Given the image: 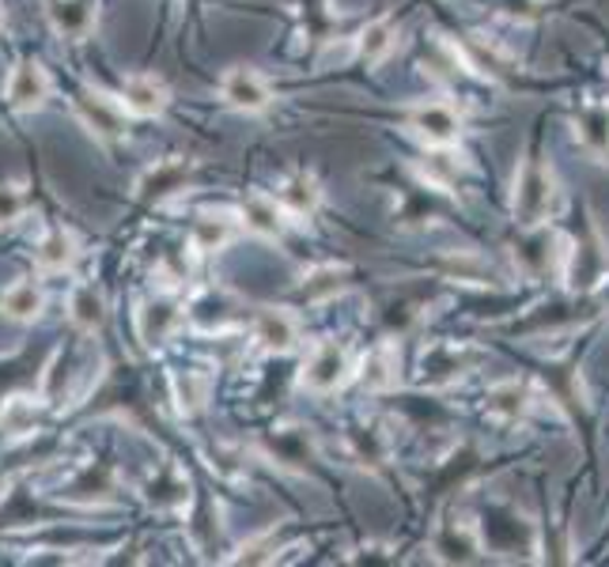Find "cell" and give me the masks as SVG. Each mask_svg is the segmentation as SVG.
<instances>
[{
	"label": "cell",
	"mask_w": 609,
	"mask_h": 567,
	"mask_svg": "<svg viewBox=\"0 0 609 567\" xmlns=\"http://www.w3.org/2000/svg\"><path fill=\"white\" fill-rule=\"evenodd\" d=\"M341 288H344V269H338V265H322V269H314L311 277H307L303 296L311 299V303H318V299L338 296Z\"/></svg>",
	"instance_id": "14"
},
{
	"label": "cell",
	"mask_w": 609,
	"mask_h": 567,
	"mask_svg": "<svg viewBox=\"0 0 609 567\" xmlns=\"http://www.w3.org/2000/svg\"><path fill=\"white\" fill-rule=\"evenodd\" d=\"M579 129H583V140H587L595 152H606L609 148V114L606 110H587Z\"/></svg>",
	"instance_id": "20"
},
{
	"label": "cell",
	"mask_w": 609,
	"mask_h": 567,
	"mask_svg": "<svg viewBox=\"0 0 609 567\" xmlns=\"http://www.w3.org/2000/svg\"><path fill=\"white\" fill-rule=\"evenodd\" d=\"M121 103H126L129 114L152 118V114H163L167 87L159 84L156 76H132V79H126V87H121Z\"/></svg>",
	"instance_id": "7"
},
{
	"label": "cell",
	"mask_w": 609,
	"mask_h": 567,
	"mask_svg": "<svg viewBox=\"0 0 609 567\" xmlns=\"http://www.w3.org/2000/svg\"><path fill=\"white\" fill-rule=\"evenodd\" d=\"M79 114H84L87 126L95 132H103V137H118L121 132V110L110 99H103V95H87V99L79 103Z\"/></svg>",
	"instance_id": "12"
},
{
	"label": "cell",
	"mask_w": 609,
	"mask_h": 567,
	"mask_svg": "<svg viewBox=\"0 0 609 567\" xmlns=\"http://www.w3.org/2000/svg\"><path fill=\"white\" fill-rule=\"evenodd\" d=\"M439 265H444V272H450V277H458V280H477V284H484V280L492 277L489 265H484L481 258H473V254H450V258H444Z\"/></svg>",
	"instance_id": "18"
},
{
	"label": "cell",
	"mask_w": 609,
	"mask_h": 567,
	"mask_svg": "<svg viewBox=\"0 0 609 567\" xmlns=\"http://www.w3.org/2000/svg\"><path fill=\"white\" fill-rule=\"evenodd\" d=\"M39 261L46 265V269H61V265H68L73 261V238H68L65 232L50 235L46 246H42V254H39Z\"/></svg>",
	"instance_id": "21"
},
{
	"label": "cell",
	"mask_w": 609,
	"mask_h": 567,
	"mask_svg": "<svg viewBox=\"0 0 609 567\" xmlns=\"http://www.w3.org/2000/svg\"><path fill=\"white\" fill-rule=\"evenodd\" d=\"M349 378V352L338 341H318L311 360L303 363V386L314 394H330Z\"/></svg>",
	"instance_id": "2"
},
{
	"label": "cell",
	"mask_w": 609,
	"mask_h": 567,
	"mask_svg": "<svg viewBox=\"0 0 609 567\" xmlns=\"http://www.w3.org/2000/svg\"><path fill=\"white\" fill-rule=\"evenodd\" d=\"M254 336H258L261 349L269 352H288L296 349L299 341V325L288 310H277V307H261L258 318H254Z\"/></svg>",
	"instance_id": "5"
},
{
	"label": "cell",
	"mask_w": 609,
	"mask_h": 567,
	"mask_svg": "<svg viewBox=\"0 0 609 567\" xmlns=\"http://www.w3.org/2000/svg\"><path fill=\"white\" fill-rule=\"evenodd\" d=\"M232 220L227 216H201L197 227H193V246L197 250H220V246L232 238Z\"/></svg>",
	"instance_id": "13"
},
{
	"label": "cell",
	"mask_w": 609,
	"mask_h": 567,
	"mask_svg": "<svg viewBox=\"0 0 609 567\" xmlns=\"http://www.w3.org/2000/svg\"><path fill=\"white\" fill-rule=\"evenodd\" d=\"M73 322L79 330H95V325H103V299L95 296V291H76L73 299Z\"/></svg>",
	"instance_id": "19"
},
{
	"label": "cell",
	"mask_w": 609,
	"mask_h": 567,
	"mask_svg": "<svg viewBox=\"0 0 609 567\" xmlns=\"http://www.w3.org/2000/svg\"><path fill=\"white\" fill-rule=\"evenodd\" d=\"M280 216H285V208H277V201L261 197V193H254L250 201L243 205V220L250 232H258L265 238L280 235Z\"/></svg>",
	"instance_id": "11"
},
{
	"label": "cell",
	"mask_w": 609,
	"mask_h": 567,
	"mask_svg": "<svg viewBox=\"0 0 609 567\" xmlns=\"http://www.w3.org/2000/svg\"><path fill=\"white\" fill-rule=\"evenodd\" d=\"M220 92H224V99L232 103L235 110H246V114H258L273 103V92H269V84H265V76L250 65L232 68V73L224 76V87H220Z\"/></svg>",
	"instance_id": "4"
},
{
	"label": "cell",
	"mask_w": 609,
	"mask_h": 567,
	"mask_svg": "<svg viewBox=\"0 0 609 567\" xmlns=\"http://www.w3.org/2000/svg\"><path fill=\"white\" fill-rule=\"evenodd\" d=\"M394 23L391 20H375V23H367L364 26V34H360V61L364 65H378V61H386V53L394 50Z\"/></svg>",
	"instance_id": "10"
},
{
	"label": "cell",
	"mask_w": 609,
	"mask_h": 567,
	"mask_svg": "<svg viewBox=\"0 0 609 567\" xmlns=\"http://www.w3.org/2000/svg\"><path fill=\"white\" fill-rule=\"evenodd\" d=\"M394 378H397V356H394L391 344H383V349H378L375 356L367 360V367H364V383H367V386H375V389H383V386H391Z\"/></svg>",
	"instance_id": "16"
},
{
	"label": "cell",
	"mask_w": 609,
	"mask_h": 567,
	"mask_svg": "<svg viewBox=\"0 0 609 567\" xmlns=\"http://www.w3.org/2000/svg\"><path fill=\"white\" fill-rule=\"evenodd\" d=\"M23 208V197L15 190H0V224H8V220H15Z\"/></svg>",
	"instance_id": "22"
},
{
	"label": "cell",
	"mask_w": 609,
	"mask_h": 567,
	"mask_svg": "<svg viewBox=\"0 0 609 567\" xmlns=\"http://www.w3.org/2000/svg\"><path fill=\"white\" fill-rule=\"evenodd\" d=\"M526 409H530V389H526V383H519V378H507V383L492 386L489 413L496 416V420H519V416H526Z\"/></svg>",
	"instance_id": "9"
},
{
	"label": "cell",
	"mask_w": 609,
	"mask_h": 567,
	"mask_svg": "<svg viewBox=\"0 0 609 567\" xmlns=\"http://www.w3.org/2000/svg\"><path fill=\"white\" fill-rule=\"evenodd\" d=\"M53 23L65 34H84L87 23H92V8H87L84 0H61V4L53 8Z\"/></svg>",
	"instance_id": "15"
},
{
	"label": "cell",
	"mask_w": 609,
	"mask_h": 567,
	"mask_svg": "<svg viewBox=\"0 0 609 567\" xmlns=\"http://www.w3.org/2000/svg\"><path fill=\"white\" fill-rule=\"evenodd\" d=\"M46 92H50L46 73H42L39 65H23V68H15L12 87H8V99L20 106V110H31V106H39L42 99H46Z\"/></svg>",
	"instance_id": "8"
},
{
	"label": "cell",
	"mask_w": 609,
	"mask_h": 567,
	"mask_svg": "<svg viewBox=\"0 0 609 567\" xmlns=\"http://www.w3.org/2000/svg\"><path fill=\"white\" fill-rule=\"evenodd\" d=\"M553 208V174L542 163H526L515 179V216L523 224H542Z\"/></svg>",
	"instance_id": "1"
},
{
	"label": "cell",
	"mask_w": 609,
	"mask_h": 567,
	"mask_svg": "<svg viewBox=\"0 0 609 567\" xmlns=\"http://www.w3.org/2000/svg\"><path fill=\"white\" fill-rule=\"evenodd\" d=\"M409 129L417 132L428 148H447L458 140L462 118H458V110L447 103H420V106H413V114H409Z\"/></svg>",
	"instance_id": "3"
},
{
	"label": "cell",
	"mask_w": 609,
	"mask_h": 567,
	"mask_svg": "<svg viewBox=\"0 0 609 567\" xmlns=\"http://www.w3.org/2000/svg\"><path fill=\"white\" fill-rule=\"evenodd\" d=\"M39 307H42V296L34 291V284H15V288L4 296V310L12 318H20V322H23V318L39 314Z\"/></svg>",
	"instance_id": "17"
},
{
	"label": "cell",
	"mask_w": 609,
	"mask_h": 567,
	"mask_svg": "<svg viewBox=\"0 0 609 567\" xmlns=\"http://www.w3.org/2000/svg\"><path fill=\"white\" fill-rule=\"evenodd\" d=\"M277 201H280V208L288 212V216H314L318 205H322V185H318L314 174H307V171H299V174H288L285 182H280V190H277Z\"/></svg>",
	"instance_id": "6"
}]
</instances>
